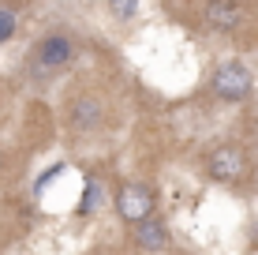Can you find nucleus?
Returning <instances> with one entry per match:
<instances>
[{
	"instance_id": "nucleus-7",
	"label": "nucleus",
	"mask_w": 258,
	"mask_h": 255,
	"mask_svg": "<svg viewBox=\"0 0 258 255\" xmlns=\"http://www.w3.org/2000/svg\"><path fill=\"white\" fill-rule=\"evenodd\" d=\"M135 240H139V248H146V251H165L168 248V225L157 222V218H146V222L135 225Z\"/></svg>"
},
{
	"instance_id": "nucleus-3",
	"label": "nucleus",
	"mask_w": 258,
	"mask_h": 255,
	"mask_svg": "<svg viewBox=\"0 0 258 255\" xmlns=\"http://www.w3.org/2000/svg\"><path fill=\"white\" fill-rule=\"evenodd\" d=\"M116 214L127 225H139L146 218H154V191L146 184H123L116 191Z\"/></svg>"
},
{
	"instance_id": "nucleus-9",
	"label": "nucleus",
	"mask_w": 258,
	"mask_h": 255,
	"mask_svg": "<svg viewBox=\"0 0 258 255\" xmlns=\"http://www.w3.org/2000/svg\"><path fill=\"white\" fill-rule=\"evenodd\" d=\"M15 30H19V19H15V8H4V4H0V45L15 38Z\"/></svg>"
},
{
	"instance_id": "nucleus-6",
	"label": "nucleus",
	"mask_w": 258,
	"mask_h": 255,
	"mask_svg": "<svg viewBox=\"0 0 258 255\" xmlns=\"http://www.w3.org/2000/svg\"><path fill=\"white\" fill-rule=\"evenodd\" d=\"M247 8L243 4H232V0H213V4L202 8V23L210 26V30H236L239 23H243Z\"/></svg>"
},
{
	"instance_id": "nucleus-5",
	"label": "nucleus",
	"mask_w": 258,
	"mask_h": 255,
	"mask_svg": "<svg viewBox=\"0 0 258 255\" xmlns=\"http://www.w3.org/2000/svg\"><path fill=\"white\" fill-rule=\"evenodd\" d=\"M101 120H105V105L94 94H79L68 105V124L75 131H94V128H101Z\"/></svg>"
},
{
	"instance_id": "nucleus-2",
	"label": "nucleus",
	"mask_w": 258,
	"mask_h": 255,
	"mask_svg": "<svg viewBox=\"0 0 258 255\" xmlns=\"http://www.w3.org/2000/svg\"><path fill=\"white\" fill-rule=\"evenodd\" d=\"M247 169H251V162H247V150L239 143H225V146H217V150L210 154V177L221 180V184L243 180Z\"/></svg>"
},
{
	"instance_id": "nucleus-11",
	"label": "nucleus",
	"mask_w": 258,
	"mask_h": 255,
	"mask_svg": "<svg viewBox=\"0 0 258 255\" xmlns=\"http://www.w3.org/2000/svg\"><path fill=\"white\" fill-rule=\"evenodd\" d=\"M0 165H4V154H0Z\"/></svg>"
},
{
	"instance_id": "nucleus-1",
	"label": "nucleus",
	"mask_w": 258,
	"mask_h": 255,
	"mask_svg": "<svg viewBox=\"0 0 258 255\" xmlns=\"http://www.w3.org/2000/svg\"><path fill=\"white\" fill-rule=\"evenodd\" d=\"M213 94H217L221 101H243L251 98L254 90V75L247 64H239V60H228V64H221L217 72H213Z\"/></svg>"
},
{
	"instance_id": "nucleus-8",
	"label": "nucleus",
	"mask_w": 258,
	"mask_h": 255,
	"mask_svg": "<svg viewBox=\"0 0 258 255\" xmlns=\"http://www.w3.org/2000/svg\"><path fill=\"white\" fill-rule=\"evenodd\" d=\"M101 207V184L97 180H86V188H83V199H79V210L83 214H90V210Z\"/></svg>"
},
{
	"instance_id": "nucleus-4",
	"label": "nucleus",
	"mask_w": 258,
	"mask_h": 255,
	"mask_svg": "<svg viewBox=\"0 0 258 255\" xmlns=\"http://www.w3.org/2000/svg\"><path fill=\"white\" fill-rule=\"evenodd\" d=\"M34 64L41 68V72H60L64 64H71V57H75V45H71L68 34H45V38L34 45Z\"/></svg>"
},
{
	"instance_id": "nucleus-10",
	"label": "nucleus",
	"mask_w": 258,
	"mask_h": 255,
	"mask_svg": "<svg viewBox=\"0 0 258 255\" xmlns=\"http://www.w3.org/2000/svg\"><path fill=\"white\" fill-rule=\"evenodd\" d=\"M109 12L116 15V19H131V15L139 12V4H135V0H112V4H109Z\"/></svg>"
}]
</instances>
